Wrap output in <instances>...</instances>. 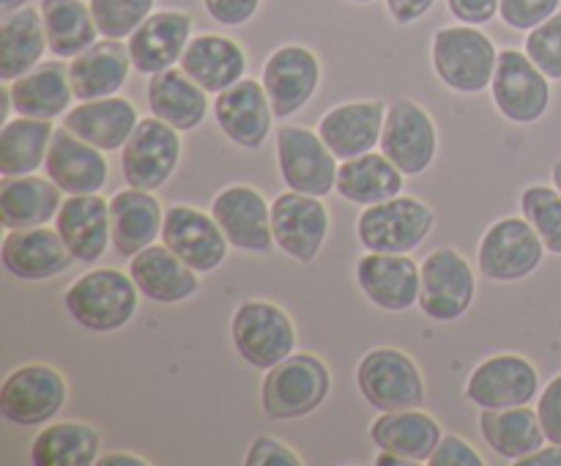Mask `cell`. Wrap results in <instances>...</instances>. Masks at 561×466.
Listing matches in <instances>:
<instances>
[{
	"mask_svg": "<svg viewBox=\"0 0 561 466\" xmlns=\"http://www.w3.org/2000/svg\"><path fill=\"white\" fill-rule=\"evenodd\" d=\"M69 316L91 332H115L135 318L140 288L131 274L118 269H93L71 283L64 294Z\"/></svg>",
	"mask_w": 561,
	"mask_h": 466,
	"instance_id": "obj_1",
	"label": "cell"
},
{
	"mask_svg": "<svg viewBox=\"0 0 561 466\" xmlns=\"http://www.w3.org/2000/svg\"><path fill=\"white\" fill-rule=\"evenodd\" d=\"M433 69L438 80L458 93H480L491 88L499 53L477 25H447L433 36Z\"/></svg>",
	"mask_w": 561,
	"mask_h": 466,
	"instance_id": "obj_2",
	"label": "cell"
},
{
	"mask_svg": "<svg viewBox=\"0 0 561 466\" xmlns=\"http://www.w3.org/2000/svg\"><path fill=\"white\" fill-rule=\"evenodd\" d=\"M332 376L316 354H290L263 382V411L268 420L307 417L327 400Z\"/></svg>",
	"mask_w": 561,
	"mask_h": 466,
	"instance_id": "obj_3",
	"label": "cell"
},
{
	"mask_svg": "<svg viewBox=\"0 0 561 466\" xmlns=\"http://www.w3.org/2000/svg\"><path fill=\"white\" fill-rule=\"evenodd\" d=\"M433 223H436V212L425 201L398 195L392 201L365 206L356 223V234L367 252L405 255L431 236Z\"/></svg>",
	"mask_w": 561,
	"mask_h": 466,
	"instance_id": "obj_4",
	"label": "cell"
},
{
	"mask_svg": "<svg viewBox=\"0 0 561 466\" xmlns=\"http://www.w3.org/2000/svg\"><path fill=\"white\" fill-rule=\"evenodd\" d=\"M230 338L241 360L261 371H272L296 349V329L288 312L261 299L239 305L230 318Z\"/></svg>",
	"mask_w": 561,
	"mask_h": 466,
	"instance_id": "obj_5",
	"label": "cell"
},
{
	"mask_svg": "<svg viewBox=\"0 0 561 466\" xmlns=\"http://www.w3.org/2000/svg\"><path fill=\"white\" fill-rule=\"evenodd\" d=\"M356 384L367 404L378 411L420 409L425 400L420 367L400 349H373L362 356Z\"/></svg>",
	"mask_w": 561,
	"mask_h": 466,
	"instance_id": "obj_6",
	"label": "cell"
},
{
	"mask_svg": "<svg viewBox=\"0 0 561 466\" xmlns=\"http://www.w3.org/2000/svg\"><path fill=\"white\" fill-rule=\"evenodd\" d=\"M546 255L540 234L526 217H504L488 228L480 241V263L482 277L493 283H515L535 272Z\"/></svg>",
	"mask_w": 561,
	"mask_h": 466,
	"instance_id": "obj_7",
	"label": "cell"
},
{
	"mask_svg": "<svg viewBox=\"0 0 561 466\" xmlns=\"http://www.w3.org/2000/svg\"><path fill=\"white\" fill-rule=\"evenodd\" d=\"M279 175L288 190L323 197L337 190V157L321 135L299 126H279L277 132Z\"/></svg>",
	"mask_w": 561,
	"mask_h": 466,
	"instance_id": "obj_8",
	"label": "cell"
},
{
	"mask_svg": "<svg viewBox=\"0 0 561 466\" xmlns=\"http://www.w3.org/2000/svg\"><path fill=\"white\" fill-rule=\"evenodd\" d=\"M181 162L179 129L151 115L137 124L126 146L121 148V168L129 186L137 190H159L173 175Z\"/></svg>",
	"mask_w": 561,
	"mask_h": 466,
	"instance_id": "obj_9",
	"label": "cell"
},
{
	"mask_svg": "<svg viewBox=\"0 0 561 466\" xmlns=\"http://www.w3.org/2000/svg\"><path fill=\"white\" fill-rule=\"evenodd\" d=\"M378 146L392 159L400 173L420 175L436 159V126L422 104L411 102V99H394L387 104V118H383Z\"/></svg>",
	"mask_w": 561,
	"mask_h": 466,
	"instance_id": "obj_10",
	"label": "cell"
},
{
	"mask_svg": "<svg viewBox=\"0 0 561 466\" xmlns=\"http://www.w3.org/2000/svg\"><path fill=\"white\" fill-rule=\"evenodd\" d=\"M491 91L499 113L507 121H513V124H535V121L546 115L548 104H551L548 77L520 49L499 53Z\"/></svg>",
	"mask_w": 561,
	"mask_h": 466,
	"instance_id": "obj_11",
	"label": "cell"
},
{
	"mask_svg": "<svg viewBox=\"0 0 561 466\" xmlns=\"http://www.w3.org/2000/svg\"><path fill=\"white\" fill-rule=\"evenodd\" d=\"M420 307L433 321H458L474 299V272L453 247L433 250L422 261Z\"/></svg>",
	"mask_w": 561,
	"mask_h": 466,
	"instance_id": "obj_12",
	"label": "cell"
},
{
	"mask_svg": "<svg viewBox=\"0 0 561 466\" xmlns=\"http://www.w3.org/2000/svg\"><path fill=\"white\" fill-rule=\"evenodd\" d=\"M66 404V382L49 365H22L5 376L0 414L14 425H44Z\"/></svg>",
	"mask_w": 561,
	"mask_h": 466,
	"instance_id": "obj_13",
	"label": "cell"
},
{
	"mask_svg": "<svg viewBox=\"0 0 561 466\" xmlns=\"http://www.w3.org/2000/svg\"><path fill=\"white\" fill-rule=\"evenodd\" d=\"M272 234L285 255L310 263L321 252L329 234V212L321 197L285 192L272 203Z\"/></svg>",
	"mask_w": 561,
	"mask_h": 466,
	"instance_id": "obj_14",
	"label": "cell"
},
{
	"mask_svg": "<svg viewBox=\"0 0 561 466\" xmlns=\"http://www.w3.org/2000/svg\"><path fill=\"white\" fill-rule=\"evenodd\" d=\"M540 376L526 356L499 354L471 371L466 398L480 409H510L526 406L537 395Z\"/></svg>",
	"mask_w": 561,
	"mask_h": 466,
	"instance_id": "obj_15",
	"label": "cell"
},
{
	"mask_svg": "<svg viewBox=\"0 0 561 466\" xmlns=\"http://www.w3.org/2000/svg\"><path fill=\"white\" fill-rule=\"evenodd\" d=\"M162 241L197 274L214 272L228 258L230 245L214 214L192 206H170L164 212Z\"/></svg>",
	"mask_w": 561,
	"mask_h": 466,
	"instance_id": "obj_16",
	"label": "cell"
},
{
	"mask_svg": "<svg viewBox=\"0 0 561 466\" xmlns=\"http://www.w3.org/2000/svg\"><path fill=\"white\" fill-rule=\"evenodd\" d=\"M321 82V64L316 53L301 44H285L268 55L263 66V88L272 99L274 118L299 113Z\"/></svg>",
	"mask_w": 561,
	"mask_h": 466,
	"instance_id": "obj_17",
	"label": "cell"
},
{
	"mask_svg": "<svg viewBox=\"0 0 561 466\" xmlns=\"http://www.w3.org/2000/svg\"><path fill=\"white\" fill-rule=\"evenodd\" d=\"M211 214L233 247L247 252L272 250V206L255 186L233 184L222 190L214 197Z\"/></svg>",
	"mask_w": 561,
	"mask_h": 466,
	"instance_id": "obj_18",
	"label": "cell"
},
{
	"mask_svg": "<svg viewBox=\"0 0 561 466\" xmlns=\"http://www.w3.org/2000/svg\"><path fill=\"white\" fill-rule=\"evenodd\" d=\"M356 280L367 299L389 312H403L420 305L422 269L394 252H367L356 263Z\"/></svg>",
	"mask_w": 561,
	"mask_h": 466,
	"instance_id": "obj_19",
	"label": "cell"
},
{
	"mask_svg": "<svg viewBox=\"0 0 561 466\" xmlns=\"http://www.w3.org/2000/svg\"><path fill=\"white\" fill-rule=\"evenodd\" d=\"M0 261L16 280L36 283L66 272L75 263V255L60 239L58 228L49 230L47 225H38V228L9 230L0 247Z\"/></svg>",
	"mask_w": 561,
	"mask_h": 466,
	"instance_id": "obj_20",
	"label": "cell"
},
{
	"mask_svg": "<svg viewBox=\"0 0 561 466\" xmlns=\"http://www.w3.org/2000/svg\"><path fill=\"white\" fill-rule=\"evenodd\" d=\"M192 38V16L184 11H153L129 36L131 66L140 75H159L181 64L186 44Z\"/></svg>",
	"mask_w": 561,
	"mask_h": 466,
	"instance_id": "obj_21",
	"label": "cell"
},
{
	"mask_svg": "<svg viewBox=\"0 0 561 466\" xmlns=\"http://www.w3.org/2000/svg\"><path fill=\"white\" fill-rule=\"evenodd\" d=\"M219 129L241 148H261L272 132V99L257 80H239L214 102Z\"/></svg>",
	"mask_w": 561,
	"mask_h": 466,
	"instance_id": "obj_22",
	"label": "cell"
},
{
	"mask_svg": "<svg viewBox=\"0 0 561 466\" xmlns=\"http://www.w3.org/2000/svg\"><path fill=\"white\" fill-rule=\"evenodd\" d=\"M44 168L66 195H91L107 184V159L102 148L85 143L66 126L55 129Z\"/></svg>",
	"mask_w": 561,
	"mask_h": 466,
	"instance_id": "obj_23",
	"label": "cell"
},
{
	"mask_svg": "<svg viewBox=\"0 0 561 466\" xmlns=\"http://www.w3.org/2000/svg\"><path fill=\"white\" fill-rule=\"evenodd\" d=\"M387 104L381 99L373 102H345L329 110L318 124V135L337 159H354L370 154L381 143Z\"/></svg>",
	"mask_w": 561,
	"mask_h": 466,
	"instance_id": "obj_24",
	"label": "cell"
},
{
	"mask_svg": "<svg viewBox=\"0 0 561 466\" xmlns=\"http://www.w3.org/2000/svg\"><path fill=\"white\" fill-rule=\"evenodd\" d=\"M60 239L66 241L75 261L93 263L104 255L107 245L113 241L110 230V203L99 192L91 195H69L60 203L55 217Z\"/></svg>",
	"mask_w": 561,
	"mask_h": 466,
	"instance_id": "obj_25",
	"label": "cell"
},
{
	"mask_svg": "<svg viewBox=\"0 0 561 466\" xmlns=\"http://www.w3.org/2000/svg\"><path fill=\"white\" fill-rule=\"evenodd\" d=\"M129 274L140 294L159 305H175L201 291V277L195 269L181 261L168 245H157V241L131 255Z\"/></svg>",
	"mask_w": 561,
	"mask_h": 466,
	"instance_id": "obj_26",
	"label": "cell"
},
{
	"mask_svg": "<svg viewBox=\"0 0 561 466\" xmlns=\"http://www.w3.org/2000/svg\"><path fill=\"white\" fill-rule=\"evenodd\" d=\"M181 69L208 93H222L244 80L247 55L239 42L217 33L192 36L181 55Z\"/></svg>",
	"mask_w": 561,
	"mask_h": 466,
	"instance_id": "obj_27",
	"label": "cell"
},
{
	"mask_svg": "<svg viewBox=\"0 0 561 466\" xmlns=\"http://www.w3.org/2000/svg\"><path fill=\"white\" fill-rule=\"evenodd\" d=\"M131 69L129 44L121 38H104L91 44L85 53L71 58L69 80L75 88V99L91 102V99L115 96L124 88Z\"/></svg>",
	"mask_w": 561,
	"mask_h": 466,
	"instance_id": "obj_28",
	"label": "cell"
},
{
	"mask_svg": "<svg viewBox=\"0 0 561 466\" xmlns=\"http://www.w3.org/2000/svg\"><path fill=\"white\" fill-rule=\"evenodd\" d=\"M162 225L164 208L153 192L129 186L110 201V230L118 255L131 258L146 250L157 241V236H162Z\"/></svg>",
	"mask_w": 561,
	"mask_h": 466,
	"instance_id": "obj_29",
	"label": "cell"
},
{
	"mask_svg": "<svg viewBox=\"0 0 561 466\" xmlns=\"http://www.w3.org/2000/svg\"><path fill=\"white\" fill-rule=\"evenodd\" d=\"M140 118H137L135 104L126 102L121 96H104L82 102L66 113L64 126L82 137L91 146L102 148V151H118L126 146L131 132L137 129Z\"/></svg>",
	"mask_w": 561,
	"mask_h": 466,
	"instance_id": "obj_30",
	"label": "cell"
},
{
	"mask_svg": "<svg viewBox=\"0 0 561 466\" xmlns=\"http://www.w3.org/2000/svg\"><path fill=\"white\" fill-rule=\"evenodd\" d=\"M370 436L378 450L400 455L411 464H427L442 442V428L431 414L420 409L383 411L370 425Z\"/></svg>",
	"mask_w": 561,
	"mask_h": 466,
	"instance_id": "obj_31",
	"label": "cell"
},
{
	"mask_svg": "<svg viewBox=\"0 0 561 466\" xmlns=\"http://www.w3.org/2000/svg\"><path fill=\"white\" fill-rule=\"evenodd\" d=\"M60 186L38 175H5L0 186V223L5 230L38 228L60 212Z\"/></svg>",
	"mask_w": 561,
	"mask_h": 466,
	"instance_id": "obj_32",
	"label": "cell"
},
{
	"mask_svg": "<svg viewBox=\"0 0 561 466\" xmlns=\"http://www.w3.org/2000/svg\"><path fill=\"white\" fill-rule=\"evenodd\" d=\"M71 99H75V88H71L69 69L58 60L38 64L36 69L9 82L11 107L27 118H58L66 113Z\"/></svg>",
	"mask_w": 561,
	"mask_h": 466,
	"instance_id": "obj_33",
	"label": "cell"
},
{
	"mask_svg": "<svg viewBox=\"0 0 561 466\" xmlns=\"http://www.w3.org/2000/svg\"><path fill=\"white\" fill-rule=\"evenodd\" d=\"M208 91H203L184 69H164L148 80V107L179 132L195 129L208 113Z\"/></svg>",
	"mask_w": 561,
	"mask_h": 466,
	"instance_id": "obj_34",
	"label": "cell"
},
{
	"mask_svg": "<svg viewBox=\"0 0 561 466\" xmlns=\"http://www.w3.org/2000/svg\"><path fill=\"white\" fill-rule=\"evenodd\" d=\"M480 431L493 453L502 455L504 461H515V464L546 447L548 442L540 414L529 409V404L510 406V409H482Z\"/></svg>",
	"mask_w": 561,
	"mask_h": 466,
	"instance_id": "obj_35",
	"label": "cell"
},
{
	"mask_svg": "<svg viewBox=\"0 0 561 466\" xmlns=\"http://www.w3.org/2000/svg\"><path fill=\"white\" fill-rule=\"evenodd\" d=\"M47 47V31H44L42 9L14 11L0 16V80L14 82L16 77L36 69Z\"/></svg>",
	"mask_w": 561,
	"mask_h": 466,
	"instance_id": "obj_36",
	"label": "cell"
},
{
	"mask_svg": "<svg viewBox=\"0 0 561 466\" xmlns=\"http://www.w3.org/2000/svg\"><path fill=\"white\" fill-rule=\"evenodd\" d=\"M400 190H403V173L383 151L345 159L337 168V192L356 206L392 201L400 195Z\"/></svg>",
	"mask_w": 561,
	"mask_h": 466,
	"instance_id": "obj_37",
	"label": "cell"
},
{
	"mask_svg": "<svg viewBox=\"0 0 561 466\" xmlns=\"http://www.w3.org/2000/svg\"><path fill=\"white\" fill-rule=\"evenodd\" d=\"M47 31V47L55 58H77L102 36L91 14V3L82 0H42L38 3Z\"/></svg>",
	"mask_w": 561,
	"mask_h": 466,
	"instance_id": "obj_38",
	"label": "cell"
},
{
	"mask_svg": "<svg viewBox=\"0 0 561 466\" xmlns=\"http://www.w3.org/2000/svg\"><path fill=\"white\" fill-rule=\"evenodd\" d=\"M53 124L49 118H11L0 132V173L27 175L47 159L53 143Z\"/></svg>",
	"mask_w": 561,
	"mask_h": 466,
	"instance_id": "obj_39",
	"label": "cell"
},
{
	"mask_svg": "<svg viewBox=\"0 0 561 466\" xmlns=\"http://www.w3.org/2000/svg\"><path fill=\"white\" fill-rule=\"evenodd\" d=\"M99 455L96 428L85 422H55L44 428L31 447L36 466H91Z\"/></svg>",
	"mask_w": 561,
	"mask_h": 466,
	"instance_id": "obj_40",
	"label": "cell"
},
{
	"mask_svg": "<svg viewBox=\"0 0 561 466\" xmlns=\"http://www.w3.org/2000/svg\"><path fill=\"white\" fill-rule=\"evenodd\" d=\"M520 212L535 225L542 245L553 255H561V192L557 186L535 184L520 195Z\"/></svg>",
	"mask_w": 561,
	"mask_h": 466,
	"instance_id": "obj_41",
	"label": "cell"
},
{
	"mask_svg": "<svg viewBox=\"0 0 561 466\" xmlns=\"http://www.w3.org/2000/svg\"><path fill=\"white\" fill-rule=\"evenodd\" d=\"M157 0H91V14L104 38H129L148 16Z\"/></svg>",
	"mask_w": 561,
	"mask_h": 466,
	"instance_id": "obj_42",
	"label": "cell"
},
{
	"mask_svg": "<svg viewBox=\"0 0 561 466\" xmlns=\"http://www.w3.org/2000/svg\"><path fill=\"white\" fill-rule=\"evenodd\" d=\"M526 55L548 80H561V11L531 27L526 36Z\"/></svg>",
	"mask_w": 561,
	"mask_h": 466,
	"instance_id": "obj_43",
	"label": "cell"
},
{
	"mask_svg": "<svg viewBox=\"0 0 561 466\" xmlns=\"http://www.w3.org/2000/svg\"><path fill=\"white\" fill-rule=\"evenodd\" d=\"M559 11V0H502L499 16L513 31H531Z\"/></svg>",
	"mask_w": 561,
	"mask_h": 466,
	"instance_id": "obj_44",
	"label": "cell"
},
{
	"mask_svg": "<svg viewBox=\"0 0 561 466\" xmlns=\"http://www.w3.org/2000/svg\"><path fill=\"white\" fill-rule=\"evenodd\" d=\"M247 466H301L305 461L296 455V450H290L288 444L277 442L272 436H257L255 442L247 450Z\"/></svg>",
	"mask_w": 561,
	"mask_h": 466,
	"instance_id": "obj_45",
	"label": "cell"
},
{
	"mask_svg": "<svg viewBox=\"0 0 561 466\" xmlns=\"http://www.w3.org/2000/svg\"><path fill=\"white\" fill-rule=\"evenodd\" d=\"M208 16L225 27L247 25L261 9V0H203Z\"/></svg>",
	"mask_w": 561,
	"mask_h": 466,
	"instance_id": "obj_46",
	"label": "cell"
},
{
	"mask_svg": "<svg viewBox=\"0 0 561 466\" xmlns=\"http://www.w3.org/2000/svg\"><path fill=\"white\" fill-rule=\"evenodd\" d=\"M431 466H482V455L460 436H442L436 453L427 461Z\"/></svg>",
	"mask_w": 561,
	"mask_h": 466,
	"instance_id": "obj_47",
	"label": "cell"
},
{
	"mask_svg": "<svg viewBox=\"0 0 561 466\" xmlns=\"http://www.w3.org/2000/svg\"><path fill=\"white\" fill-rule=\"evenodd\" d=\"M537 414H540L542 428H546L548 442L561 444V376L553 378L546 387V393L540 395Z\"/></svg>",
	"mask_w": 561,
	"mask_h": 466,
	"instance_id": "obj_48",
	"label": "cell"
},
{
	"mask_svg": "<svg viewBox=\"0 0 561 466\" xmlns=\"http://www.w3.org/2000/svg\"><path fill=\"white\" fill-rule=\"evenodd\" d=\"M447 5L455 20L466 25H488L493 16H499L502 0H447Z\"/></svg>",
	"mask_w": 561,
	"mask_h": 466,
	"instance_id": "obj_49",
	"label": "cell"
},
{
	"mask_svg": "<svg viewBox=\"0 0 561 466\" xmlns=\"http://www.w3.org/2000/svg\"><path fill=\"white\" fill-rule=\"evenodd\" d=\"M436 0H387V11L398 25H411L433 9Z\"/></svg>",
	"mask_w": 561,
	"mask_h": 466,
	"instance_id": "obj_50",
	"label": "cell"
},
{
	"mask_svg": "<svg viewBox=\"0 0 561 466\" xmlns=\"http://www.w3.org/2000/svg\"><path fill=\"white\" fill-rule=\"evenodd\" d=\"M518 466H561V444L551 442L548 447H540L537 453L520 458Z\"/></svg>",
	"mask_w": 561,
	"mask_h": 466,
	"instance_id": "obj_51",
	"label": "cell"
},
{
	"mask_svg": "<svg viewBox=\"0 0 561 466\" xmlns=\"http://www.w3.org/2000/svg\"><path fill=\"white\" fill-rule=\"evenodd\" d=\"M96 464L99 466H148V461L137 458V455L131 453H110V455H102Z\"/></svg>",
	"mask_w": 561,
	"mask_h": 466,
	"instance_id": "obj_52",
	"label": "cell"
},
{
	"mask_svg": "<svg viewBox=\"0 0 561 466\" xmlns=\"http://www.w3.org/2000/svg\"><path fill=\"white\" fill-rule=\"evenodd\" d=\"M376 464L378 466H414L411 461L400 458V455H394V453H387V450H381V455L376 458Z\"/></svg>",
	"mask_w": 561,
	"mask_h": 466,
	"instance_id": "obj_53",
	"label": "cell"
},
{
	"mask_svg": "<svg viewBox=\"0 0 561 466\" xmlns=\"http://www.w3.org/2000/svg\"><path fill=\"white\" fill-rule=\"evenodd\" d=\"M25 5H31V3H27V0H0V16L14 14V11L25 9Z\"/></svg>",
	"mask_w": 561,
	"mask_h": 466,
	"instance_id": "obj_54",
	"label": "cell"
},
{
	"mask_svg": "<svg viewBox=\"0 0 561 466\" xmlns=\"http://www.w3.org/2000/svg\"><path fill=\"white\" fill-rule=\"evenodd\" d=\"M553 186H557V190L561 192V159H559V162L557 164H553Z\"/></svg>",
	"mask_w": 561,
	"mask_h": 466,
	"instance_id": "obj_55",
	"label": "cell"
},
{
	"mask_svg": "<svg viewBox=\"0 0 561 466\" xmlns=\"http://www.w3.org/2000/svg\"><path fill=\"white\" fill-rule=\"evenodd\" d=\"M351 3H359V5H365V3H373V0H351Z\"/></svg>",
	"mask_w": 561,
	"mask_h": 466,
	"instance_id": "obj_56",
	"label": "cell"
}]
</instances>
